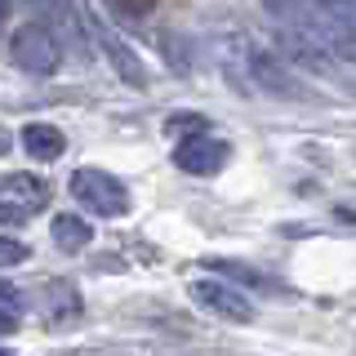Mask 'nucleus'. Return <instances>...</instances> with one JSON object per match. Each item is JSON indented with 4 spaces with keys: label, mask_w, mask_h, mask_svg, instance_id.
<instances>
[{
    "label": "nucleus",
    "mask_w": 356,
    "mask_h": 356,
    "mask_svg": "<svg viewBox=\"0 0 356 356\" xmlns=\"http://www.w3.org/2000/svg\"><path fill=\"white\" fill-rule=\"evenodd\" d=\"M9 58L27 76H54L63 63V36L49 22H22L14 36H9Z\"/></svg>",
    "instance_id": "f257e3e1"
},
{
    "label": "nucleus",
    "mask_w": 356,
    "mask_h": 356,
    "mask_svg": "<svg viewBox=\"0 0 356 356\" xmlns=\"http://www.w3.org/2000/svg\"><path fill=\"white\" fill-rule=\"evenodd\" d=\"M67 192L81 200L89 214H98V218H116V214L129 209L125 183H120L116 174H107V170H76L72 183H67Z\"/></svg>",
    "instance_id": "f03ea898"
},
{
    "label": "nucleus",
    "mask_w": 356,
    "mask_h": 356,
    "mask_svg": "<svg viewBox=\"0 0 356 356\" xmlns=\"http://www.w3.org/2000/svg\"><path fill=\"white\" fill-rule=\"evenodd\" d=\"M81 14H85L89 40H94L98 49H103V58H107L111 67H116V76H120V81L134 85V89H147V63H143L138 54H134L129 44H125V36H120V31H111V27H107V18H98L89 5H81Z\"/></svg>",
    "instance_id": "7ed1b4c3"
},
{
    "label": "nucleus",
    "mask_w": 356,
    "mask_h": 356,
    "mask_svg": "<svg viewBox=\"0 0 356 356\" xmlns=\"http://www.w3.org/2000/svg\"><path fill=\"white\" fill-rule=\"evenodd\" d=\"M245 76L259 94H272V98H307V89L285 72V63L276 58L272 49H259V44H245Z\"/></svg>",
    "instance_id": "20e7f679"
},
{
    "label": "nucleus",
    "mask_w": 356,
    "mask_h": 356,
    "mask_svg": "<svg viewBox=\"0 0 356 356\" xmlns=\"http://www.w3.org/2000/svg\"><path fill=\"white\" fill-rule=\"evenodd\" d=\"M187 289H192V298H196L205 312H214V316L232 321V325H250V321H254V303L241 294L236 285L214 281V276H200V281H192Z\"/></svg>",
    "instance_id": "39448f33"
},
{
    "label": "nucleus",
    "mask_w": 356,
    "mask_h": 356,
    "mask_svg": "<svg viewBox=\"0 0 356 356\" xmlns=\"http://www.w3.org/2000/svg\"><path fill=\"white\" fill-rule=\"evenodd\" d=\"M174 165L183 174H218L227 165V143L214 138V134H196V138H183L174 147Z\"/></svg>",
    "instance_id": "423d86ee"
},
{
    "label": "nucleus",
    "mask_w": 356,
    "mask_h": 356,
    "mask_svg": "<svg viewBox=\"0 0 356 356\" xmlns=\"http://www.w3.org/2000/svg\"><path fill=\"white\" fill-rule=\"evenodd\" d=\"M22 147H27L31 161L54 165V161H63L67 138H63V129H58V125H40V120H31V125L22 129Z\"/></svg>",
    "instance_id": "0eeeda50"
},
{
    "label": "nucleus",
    "mask_w": 356,
    "mask_h": 356,
    "mask_svg": "<svg viewBox=\"0 0 356 356\" xmlns=\"http://www.w3.org/2000/svg\"><path fill=\"white\" fill-rule=\"evenodd\" d=\"M0 196L14 200V205H22V209H40L44 200H49V183L36 178V174H27V170H18V174L0 178Z\"/></svg>",
    "instance_id": "6e6552de"
},
{
    "label": "nucleus",
    "mask_w": 356,
    "mask_h": 356,
    "mask_svg": "<svg viewBox=\"0 0 356 356\" xmlns=\"http://www.w3.org/2000/svg\"><path fill=\"white\" fill-rule=\"evenodd\" d=\"M54 245L67 254H81L89 241H94V222L81 218V214H54Z\"/></svg>",
    "instance_id": "1a4fd4ad"
},
{
    "label": "nucleus",
    "mask_w": 356,
    "mask_h": 356,
    "mask_svg": "<svg viewBox=\"0 0 356 356\" xmlns=\"http://www.w3.org/2000/svg\"><path fill=\"white\" fill-rule=\"evenodd\" d=\"M36 307H40L49 321H67V316H76V312H81V298L72 294V285L54 281V285H44V294H40Z\"/></svg>",
    "instance_id": "9d476101"
},
{
    "label": "nucleus",
    "mask_w": 356,
    "mask_h": 356,
    "mask_svg": "<svg viewBox=\"0 0 356 356\" xmlns=\"http://www.w3.org/2000/svg\"><path fill=\"white\" fill-rule=\"evenodd\" d=\"M18 263H27V245L0 236V267H18Z\"/></svg>",
    "instance_id": "9b49d317"
},
{
    "label": "nucleus",
    "mask_w": 356,
    "mask_h": 356,
    "mask_svg": "<svg viewBox=\"0 0 356 356\" xmlns=\"http://www.w3.org/2000/svg\"><path fill=\"white\" fill-rule=\"evenodd\" d=\"M214 272H218V276H241V281H259V285H263V276L254 272V267H236V263H214Z\"/></svg>",
    "instance_id": "f8f14e48"
},
{
    "label": "nucleus",
    "mask_w": 356,
    "mask_h": 356,
    "mask_svg": "<svg viewBox=\"0 0 356 356\" xmlns=\"http://www.w3.org/2000/svg\"><path fill=\"white\" fill-rule=\"evenodd\" d=\"M0 222H14V227H18V222H27V209H22V205H14V200H5V196H0Z\"/></svg>",
    "instance_id": "ddd939ff"
},
{
    "label": "nucleus",
    "mask_w": 356,
    "mask_h": 356,
    "mask_svg": "<svg viewBox=\"0 0 356 356\" xmlns=\"http://www.w3.org/2000/svg\"><path fill=\"white\" fill-rule=\"evenodd\" d=\"M14 330H18V312L0 303V334H14Z\"/></svg>",
    "instance_id": "4468645a"
},
{
    "label": "nucleus",
    "mask_w": 356,
    "mask_h": 356,
    "mask_svg": "<svg viewBox=\"0 0 356 356\" xmlns=\"http://www.w3.org/2000/svg\"><path fill=\"white\" fill-rule=\"evenodd\" d=\"M0 303H5V307H14V312H18V307H22V298H18V289H14V285H0Z\"/></svg>",
    "instance_id": "2eb2a0df"
},
{
    "label": "nucleus",
    "mask_w": 356,
    "mask_h": 356,
    "mask_svg": "<svg viewBox=\"0 0 356 356\" xmlns=\"http://www.w3.org/2000/svg\"><path fill=\"white\" fill-rule=\"evenodd\" d=\"M5 152H9V129L0 125V156H5Z\"/></svg>",
    "instance_id": "dca6fc26"
},
{
    "label": "nucleus",
    "mask_w": 356,
    "mask_h": 356,
    "mask_svg": "<svg viewBox=\"0 0 356 356\" xmlns=\"http://www.w3.org/2000/svg\"><path fill=\"white\" fill-rule=\"evenodd\" d=\"M5 18H9V0H0V27H5Z\"/></svg>",
    "instance_id": "f3484780"
},
{
    "label": "nucleus",
    "mask_w": 356,
    "mask_h": 356,
    "mask_svg": "<svg viewBox=\"0 0 356 356\" xmlns=\"http://www.w3.org/2000/svg\"><path fill=\"white\" fill-rule=\"evenodd\" d=\"M348 9H352V14H356V0H348Z\"/></svg>",
    "instance_id": "a211bd4d"
},
{
    "label": "nucleus",
    "mask_w": 356,
    "mask_h": 356,
    "mask_svg": "<svg viewBox=\"0 0 356 356\" xmlns=\"http://www.w3.org/2000/svg\"><path fill=\"white\" fill-rule=\"evenodd\" d=\"M0 356H9V352H5V348H0Z\"/></svg>",
    "instance_id": "6ab92c4d"
}]
</instances>
